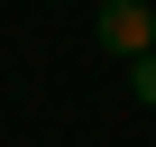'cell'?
Returning a JSON list of instances; mask_svg holds the SVG:
<instances>
[{
    "mask_svg": "<svg viewBox=\"0 0 156 147\" xmlns=\"http://www.w3.org/2000/svg\"><path fill=\"white\" fill-rule=\"evenodd\" d=\"M92 37H101L119 64H138V55L156 46V0H101V9H92Z\"/></svg>",
    "mask_w": 156,
    "mask_h": 147,
    "instance_id": "cell-1",
    "label": "cell"
},
{
    "mask_svg": "<svg viewBox=\"0 0 156 147\" xmlns=\"http://www.w3.org/2000/svg\"><path fill=\"white\" fill-rule=\"evenodd\" d=\"M129 92H138V101H147V110H156V46H147V55H138V64H129Z\"/></svg>",
    "mask_w": 156,
    "mask_h": 147,
    "instance_id": "cell-2",
    "label": "cell"
}]
</instances>
